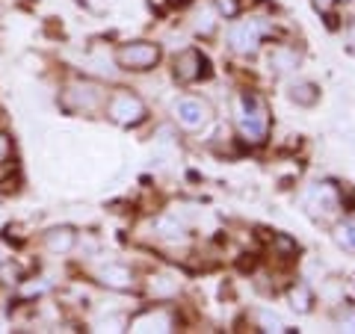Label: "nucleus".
Instances as JSON below:
<instances>
[{
    "instance_id": "11",
    "label": "nucleus",
    "mask_w": 355,
    "mask_h": 334,
    "mask_svg": "<svg viewBox=\"0 0 355 334\" xmlns=\"http://www.w3.org/2000/svg\"><path fill=\"white\" fill-rule=\"evenodd\" d=\"M296 65H299V53H296L293 48H275V51L270 53V69H272V71L284 74V71H293Z\"/></svg>"
},
{
    "instance_id": "23",
    "label": "nucleus",
    "mask_w": 355,
    "mask_h": 334,
    "mask_svg": "<svg viewBox=\"0 0 355 334\" xmlns=\"http://www.w3.org/2000/svg\"><path fill=\"white\" fill-rule=\"evenodd\" d=\"M0 261H3V249H0Z\"/></svg>"
},
{
    "instance_id": "14",
    "label": "nucleus",
    "mask_w": 355,
    "mask_h": 334,
    "mask_svg": "<svg viewBox=\"0 0 355 334\" xmlns=\"http://www.w3.org/2000/svg\"><path fill=\"white\" fill-rule=\"evenodd\" d=\"M335 237H338V243H340L343 249L355 254V219H347L343 225H338V234H335Z\"/></svg>"
},
{
    "instance_id": "19",
    "label": "nucleus",
    "mask_w": 355,
    "mask_h": 334,
    "mask_svg": "<svg viewBox=\"0 0 355 334\" xmlns=\"http://www.w3.org/2000/svg\"><path fill=\"white\" fill-rule=\"evenodd\" d=\"M9 154H12V142H9L6 133H0V163H6Z\"/></svg>"
},
{
    "instance_id": "7",
    "label": "nucleus",
    "mask_w": 355,
    "mask_h": 334,
    "mask_svg": "<svg viewBox=\"0 0 355 334\" xmlns=\"http://www.w3.org/2000/svg\"><path fill=\"white\" fill-rule=\"evenodd\" d=\"M207 74H210V62H207V57L202 51L190 48V51H184L181 57L175 60V77L181 83H196V80H202V77H207Z\"/></svg>"
},
{
    "instance_id": "6",
    "label": "nucleus",
    "mask_w": 355,
    "mask_h": 334,
    "mask_svg": "<svg viewBox=\"0 0 355 334\" xmlns=\"http://www.w3.org/2000/svg\"><path fill=\"white\" fill-rule=\"evenodd\" d=\"M172 113L184 130H202L210 121V107L202 98H181V101H175Z\"/></svg>"
},
{
    "instance_id": "13",
    "label": "nucleus",
    "mask_w": 355,
    "mask_h": 334,
    "mask_svg": "<svg viewBox=\"0 0 355 334\" xmlns=\"http://www.w3.org/2000/svg\"><path fill=\"white\" fill-rule=\"evenodd\" d=\"M291 302H293L296 310H302V314H305V310H311V305H314V296H311V290L305 284H296L291 290Z\"/></svg>"
},
{
    "instance_id": "2",
    "label": "nucleus",
    "mask_w": 355,
    "mask_h": 334,
    "mask_svg": "<svg viewBox=\"0 0 355 334\" xmlns=\"http://www.w3.org/2000/svg\"><path fill=\"white\" fill-rule=\"evenodd\" d=\"M60 104L65 113H95V109L104 107V89L92 80H74L65 86Z\"/></svg>"
},
{
    "instance_id": "12",
    "label": "nucleus",
    "mask_w": 355,
    "mask_h": 334,
    "mask_svg": "<svg viewBox=\"0 0 355 334\" xmlns=\"http://www.w3.org/2000/svg\"><path fill=\"white\" fill-rule=\"evenodd\" d=\"M317 98H320V89L314 83H296L291 89V101L299 104V107H314Z\"/></svg>"
},
{
    "instance_id": "24",
    "label": "nucleus",
    "mask_w": 355,
    "mask_h": 334,
    "mask_svg": "<svg viewBox=\"0 0 355 334\" xmlns=\"http://www.w3.org/2000/svg\"><path fill=\"white\" fill-rule=\"evenodd\" d=\"M343 3H347V0H343Z\"/></svg>"
},
{
    "instance_id": "8",
    "label": "nucleus",
    "mask_w": 355,
    "mask_h": 334,
    "mask_svg": "<svg viewBox=\"0 0 355 334\" xmlns=\"http://www.w3.org/2000/svg\"><path fill=\"white\" fill-rule=\"evenodd\" d=\"M130 331H139V334H146V331H175V322L169 317V310L157 308V310H146V314L133 317Z\"/></svg>"
},
{
    "instance_id": "15",
    "label": "nucleus",
    "mask_w": 355,
    "mask_h": 334,
    "mask_svg": "<svg viewBox=\"0 0 355 334\" xmlns=\"http://www.w3.org/2000/svg\"><path fill=\"white\" fill-rule=\"evenodd\" d=\"M216 15H214V9H198L196 12V30L202 33V36H210V33H214V27H216V21H214Z\"/></svg>"
},
{
    "instance_id": "10",
    "label": "nucleus",
    "mask_w": 355,
    "mask_h": 334,
    "mask_svg": "<svg viewBox=\"0 0 355 334\" xmlns=\"http://www.w3.org/2000/svg\"><path fill=\"white\" fill-rule=\"evenodd\" d=\"M74 243H77V234H74V228H69V225L51 228L48 234H44V246H48V252H53V254L71 252Z\"/></svg>"
},
{
    "instance_id": "21",
    "label": "nucleus",
    "mask_w": 355,
    "mask_h": 334,
    "mask_svg": "<svg viewBox=\"0 0 355 334\" xmlns=\"http://www.w3.org/2000/svg\"><path fill=\"white\" fill-rule=\"evenodd\" d=\"M331 3H335V0H314V6L320 9V12H326V9H329Z\"/></svg>"
},
{
    "instance_id": "22",
    "label": "nucleus",
    "mask_w": 355,
    "mask_h": 334,
    "mask_svg": "<svg viewBox=\"0 0 355 334\" xmlns=\"http://www.w3.org/2000/svg\"><path fill=\"white\" fill-rule=\"evenodd\" d=\"M349 48H352V51H355V27H352V30H349Z\"/></svg>"
},
{
    "instance_id": "17",
    "label": "nucleus",
    "mask_w": 355,
    "mask_h": 334,
    "mask_svg": "<svg viewBox=\"0 0 355 334\" xmlns=\"http://www.w3.org/2000/svg\"><path fill=\"white\" fill-rule=\"evenodd\" d=\"M178 290V281H172V278H154L151 281V293L154 296H172Z\"/></svg>"
},
{
    "instance_id": "9",
    "label": "nucleus",
    "mask_w": 355,
    "mask_h": 334,
    "mask_svg": "<svg viewBox=\"0 0 355 334\" xmlns=\"http://www.w3.org/2000/svg\"><path fill=\"white\" fill-rule=\"evenodd\" d=\"M98 281H101L104 287H110V290H130L133 287V272L128 270V266L121 263H107L98 270Z\"/></svg>"
},
{
    "instance_id": "4",
    "label": "nucleus",
    "mask_w": 355,
    "mask_h": 334,
    "mask_svg": "<svg viewBox=\"0 0 355 334\" xmlns=\"http://www.w3.org/2000/svg\"><path fill=\"white\" fill-rule=\"evenodd\" d=\"M107 116L113 121H119V125L133 128V125H142V121H146L148 107L133 92H113L107 101Z\"/></svg>"
},
{
    "instance_id": "5",
    "label": "nucleus",
    "mask_w": 355,
    "mask_h": 334,
    "mask_svg": "<svg viewBox=\"0 0 355 334\" xmlns=\"http://www.w3.org/2000/svg\"><path fill=\"white\" fill-rule=\"evenodd\" d=\"M266 33H272V27L266 24V21H261V18L243 21V24L231 27L228 42H231V48H234L237 53H243V57H252V53H258L261 39L266 36Z\"/></svg>"
},
{
    "instance_id": "18",
    "label": "nucleus",
    "mask_w": 355,
    "mask_h": 334,
    "mask_svg": "<svg viewBox=\"0 0 355 334\" xmlns=\"http://www.w3.org/2000/svg\"><path fill=\"white\" fill-rule=\"evenodd\" d=\"M216 9H219L222 15H228V18H231V15H237V9H240V6H237V0H216Z\"/></svg>"
},
{
    "instance_id": "3",
    "label": "nucleus",
    "mask_w": 355,
    "mask_h": 334,
    "mask_svg": "<svg viewBox=\"0 0 355 334\" xmlns=\"http://www.w3.org/2000/svg\"><path fill=\"white\" fill-rule=\"evenodd\" d=\"M116 62L125 71H148L160 62V48L154 42H130L116 51Z\"/></svg>"
},
{
    "instance_id": "16",
    "label": "nucleus",
    "mask_w": 355,
    "mask_h": 334,
    "mask_svg": "<svg viewBox=\"0 0 355 334\" xmlns=\"http://www.w3.org/2000/svg\"><path fill=\"white\" fill-rule=\"evenodd\" d=\"M21 266L12 261H0V281L3 284H21Z\"/></svg>"
},
{
    "instance_id": "20",
    "label": "nucleus",
    "mask_w": 355,
    "mask_h": 334,
    "mask_svg": "<svg viewBox=\"0 0 355 334\" xmlns=\"http://www.w3.org/2000/svg\"><path fill=\"white\" fill-rule=\"evenodd\" d=\"M261 322H263V331H282V322L270 314H261Z\"/></svg>"
},
{
    "instance_id": "1",
    "label": "nucleus",
    "mask_w": 355,
    "mask_h": 334,
    "mask_svg": "<svg viewBox=\"0 0 355 334\" xmlns=\"http://www.w3.org/2000/svg\"><path fill=\"white\" fill-rule=\"evenodd\" d=\"M237 121H240V130L243 137L252 139V142H263L266 133H270V113L258 95L252 92H243L240 95V109H237Z\"/></svg>"
}]
</instances>
